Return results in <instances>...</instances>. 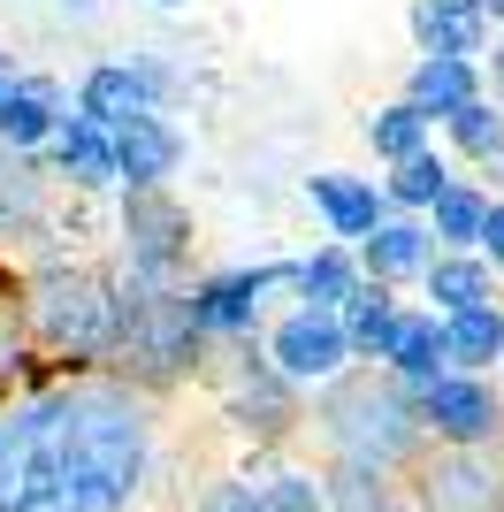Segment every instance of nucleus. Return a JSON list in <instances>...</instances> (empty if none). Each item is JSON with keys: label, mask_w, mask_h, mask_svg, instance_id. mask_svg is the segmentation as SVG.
Returning a JSON list of instances; mask_svg holds the SVG:
<instances>
[{"label": "nucleus", "mask_w": 504, "mask_h": 512, "mask_svg": "<svg viewBox=\"0 0 504 512\" xmlns=\"http://www.w3.org/2000/svg\"><path fill=\"white\" fill-rule=\"evenodd\" d=\"M306 199H314V214L329 222L336 245H367V237L390 222V192H382L375 176H344V169H321L306 176Z\"/></svg>", "instance_id": "9d476101"}, {"label": "nucleus", "mask_w": 504, "mask_h": 512, "mask_svg": "<svg viewBox=\"0 0 504 512\" xmlns=\"http://www.w3.org/2000/svg\"><path fill=\"white\" fill-rule=\"evenodd\" d=\"M482 260H489V268L504 276V199L489 207V230H482Z\"/></svg>", "instance_id": "7c9ffc66"}, {"label": "nucleus", "mask_w": 504, "mask_h": 512, "mask_svg": "<svg viewBox=\"0 0 504 512\" xmlns=\"http://www.w3.org/2000/svg\"><path fill=\"white\" fill-rule=\"evenodd\" d=\"M161 8H184V0H161Z\"/></svg>", "instance_id": "4c0bfd02"}, {"label": "nucleus", "mask_w": 504, "mask_h": 512, "mask_svg": "<svg viewBox=\"0 0 504 512\" xmlns=\"http://www.w3.org/2000/svg\"><path fill=\"white\" fill-rule=\"evenodd\" d=\"M504 505V474L489 467L482 451H451L420 474V497L413 512H497Z\"/></svg>", "instance_id": "f8f14e48"}, {"label": "nucleus", "mask_w": 504, "mask_h": 512, "mask_svg": "<svg viewBox=\"0 0 504 512\" xmlns=\"http://www.w3.org/2000/svg\"><path fill=\"white\" fill-rule=\"evenodd\" d=\"M230 413H237L245 428H260V436H283V428L298 421V390L275 375L268 352H260V360H252V352H237V360H230Z\"/></svg>", "instance_id": "4468645a"}, {"label": "nucleus", "mask_w": 504, "mask_h": 512, "mask_svg": "<svg viewBox=\"0 0 504 512\" xmlns=\"http://www.w3.org/2000/svg\"><path fill=\"white\" fill-rule=\"evenodd\" d=\"M390 375H398L405 390H428V383H443L451 375V352H443V314H405V329H398V344H390Z\"/></svg>", "instance_id": "412c9836"}, {"label": "nucleus", "mask_w": 504, "mask_h": 512, "mask_svg": "<svg viewBox=\"0 0 504 512\" xmlns=\"http://www.w3.org/2000/svg\"><path fill=\"white\" fill-rule=\"evenodd\" d=\"M443 138H451L466 161H489V169H497V161H504V115H497V100H474L466 115H451Z\"/></svg>", "instance_id": "c85d7f7f"}, {"label": "nucleus", "mask_w": 504, "mask_h": 512, "mask_svg": "<svg viewBox=\"0 0 504 512\" xmlns=\"http://www.w3.org/2000/svg\"><path fill=\"white\" fill-rule=\"evenodd\" d=\"M161 107V62H92L77 85V115L100 130H123Z\"/></svg>", "instance_id": "1a4fd4ad"}, {"label": "nucleus", "mask_w": 504, "mask_h": 512, "mask_svg": "<svg viewBox=\"0 0 504 512\" xmlns=\"http://www.w3.org/2000/svg\"><path fill=\"white\" fill-rule=\"evenodd\" d=\"M54 169H62L77 192H107V184H123L115 130H100V123H84V115H69L62 138H54Z\"/></svg>", "instance_id": "6ab92c4d"}, {"label": "nucleus", "mask_w": 504, "mask_h": 512, "mask_svg": "<svg viewBox=\"0 0 504 512\" xmlns=\"http://www.w3.org/2000/svg\"><path fill=\"white\" fill-rule=\"evenodd\" d=\"M428 260H436V237H428V222H413V214H390L367 245H359V268H367V283H398V276H428Z\"/></svg>", "instance_id": "a211bd4d"}, {"label": "nucleus", "mask_w": 504, "mask_h": 512, "mask_svg": "<svg viewBox=\"0 0 504 512\" xmlns=\"http://www.w3.org/2000/svg\"><path fill=\"white\" fill-rule=\"evenodd\" d=\"M115 161H123L130 192H168V176L184 169V130L153 107V115H138V123L115 130Z\"/></svg>", "instance_id": "ddd939ff"}, {"label": "nucleus", "mask_w": 504, "mask_h": 512, "mask_svg": "<svg viewBox=\"0 0 504 512\" xmlns=\"http://www.w3.org/2000/svg\"><path fill=\"white\" fill-rule=\"evenodd\" d=\"M398 329H405V306L390 299V283H367V291L344 306V337H352V360H390Z\"/></svg>", "instance_id": "4be33fe9"}, {"label": "nucleus", "mask_w": 504, "mask_h": 512, "mask_svg": "<svg viewBox=\"0 0 504 512\" xmlns=\"http://www.w3.org/2000/svg\"><path fill=\"white\" fill-rule=\"evenodd\" d=\"M62 8H69V16H92V8H100V0H62Z\"/></svg>", "instance_id": "473e14b6"}, {"label": "nucleus", "mask_w": 504, "mask_h": 512, "mask_svg": "<svg viewBox=\"0 0 504 512\" xmlns=\"http://www.w3.org/2000/svg\"><path fill=\"white\" fill-rule=\"evenodd\" d=\"M123 260L130 283H153V291H184V260H191V214L168 192H130L123 199Z\"/></svg>", "instance_id": "39448f33"}, {"label": "nucleus", "mask_w": 504, "mask_h": 512, "mask_svg": "<svg viewBox=\"0 0 504 512\" xmlns=\"http://www.w3.org/2000/svg\"><path fill=\"white\" fill-rule=\"evenodd\" d=\"M321 490H329V512H413L382 467H352V459H336V474Z\"/></svg>", "instance_id": "a878e982"}, {"label": "nucleus", "mask_w": 504, "mask_h": 512, "mask_svg": "<svg viewBox=\"0 0 504 512\" xmlns=\"http://www.w3.org/2000/svg\"><path fill=\"white\" fill-rule=\"evenodd\" d=\"M0 413H8V375H0Z\"/></svg>", "instance_id": "c9c22d12"}, {"label": "nucleus", "mask_w": 504, "mask_h": 512, "mask_svg": "<svg viewBox=\"0 0 504 512\" xmlns=\"http://www.w3.org/2000/svg\"><path fill=\"white\" fill-rule=\"evenodd\" d=\"M451 184H459V176L443 169L436 153H420V161H398V169L382 176V192H390V207H405V214H428V207H436L443 192H451Z\"/></svg>", "instance_id": "cd10ccee"}, {"label": "nucleus", "mask_w": 504, "mask_h": 512, "mask_svg": "<svg viewBox=\"0 0 504 512\" xmlns=\"http://www.w3.org/2000/svg\"><path fill=\"white\" fill-rule=\"evenodd\" d=\"M69 123L62 92L46 85V77H16V92L0 100V146L8 153H31V146H54Z\"/></svg>", "instance_id": "2eb2a0df"}, {"label": "nucleus", "mask_w": 504, "mask_h": 512, "mask_svg": "<svg viewBox=\"0 0 504 512\" xmlns=\"http://www.w3.org/2000/svg\"><path fill=\"white\" fill-rule=\"evenodd\" d=\"M489 207H497L489 192H474V184H451V192L428 207V237H436V253H482Z\"/></svg>", "instance_id": "5701e85b"}, {"label": "nucleus", "mask_w": 504, "mask_h": 512, "mask_svg": "<svg viewBox=\"0 0 504 512\" xmlns=\"http://www.w3.org/2000/svg\"><path fill=\"white\" fill-rule=\"evenodd\" d=\"M482 16H489V23H504V0H482Z\"/></svg>", "instance_id": "72a5a7b5"}, {"label": "nucleus", "mask_w": 504, "mask_h": 512, "mask_svg": "<svg viewBox=\"0 0 504 512\" xmlns=\"http://www.w3.org/2000/svg\"><path fill=\"white\" fill-rule=\"evenodd\" d=\"M39 214H46V184H39V169H31L23 153L0 146V230H31Z\"/></svg>", "instance_id": "bb28decb"}, {"label": "nucleus", "mask_w": 504, "mask_h": 512, "mask_svg": "<svg viewBox=\"0 0 504 512\" xmlns=\"http://www.w3.org/2000/svg\"><path fill=\"white\" fill-rule=\"evenodd\" d=\"M405 100H413L428 123H451V115H466L474 100H489L482 62H413V77H405Z\"/></svg>", "instance_id": "f3484780"}, {"label": "nucleus", "mask_w": 504, "mask_h": 512, "mask_svg": "<svg viewBox=\"0 0 504 512\" xmlns=\"http://www.w3.org/2000/svg\"><path fill=\"white\" fill-rule=\"evenodd\" d=\"M199 512H260V482H214Z\"/></svg>", "instance_id": "c756f323"}, {"label": "nucleus", "mask_w": 504, "mask_h": 512, "mask_svg": "<svg viewBox=\"0 0 504 512\" xmlns=\"http://www.w3.org/2000/svg\"><path fill=\"white\" fill-rule=\"evenodd\" d=\"M199 321H191V291H153V283H130L123 276V344H115V360L130 367V383L161 390V383H184L191 367H199Z\"/></svg>", "instance_id": "20e7f679"}, {"label": "nucleus", "mask_w": 504, "mask_h": 512, "mask_svg": "<svg viewBox=\"0 0 504 512\" xmlns=\"http://www.w3.org/2000/svg\"><path fill=\"white\" fill-rule=\"evenodd\" d=\"M420 421L451 451H482V444L504 436V398H497L489 375H443V383L420 390Z\"/></svg>", "instance_id": "6e6552de"}, {"label": "nucleus", "mask_w": 504, "mask_h": 512, "mask_svg": "<svg viewBox=\"0 0 504 512\" xmlns=\"http://www.w3.org/2000/svg\"><path fill=\"white\" fill-rule=\"evenodd\" d=\"M428 115H420L413 100H390V107H375V115H367V146H375V161H390V169H398V161H420V153H436L428 146Z\"/></svg>", "instance_id": "393cba45"}, {"label": "nucleus", "mask_w": 504, "mask_h": 512, "mask_svg": "<svg viewBox=\"0 0 504 512\" xmlns=\"http://www.w3.org/2000/svg\"><path fill=\"white\" fill-rule=\"evenodd\" d=\"M8 92H16V77H8V69H0V100H8Z\"/></svg>", "instance_id": "f704fd0d"}, {"label": "nucleus", "mask_w": 504, "mask_h": 512, "mask_svg": "<svg viewBox=\"0 0 504 512\" xmlns=\"http://www.w3.org/2000/svg\"><path fill=\"white\" fill-rule=\"evenodd\" d=\"M482 85H489V100H497V107H504V39H497V46H489V62H482Z\"/></svg>", "instance_id": "2f4dec72"}, {"label": "nucleus", "mask_w": 504, "mask_h": 512, "mask_svg": "<svg viewBox=\"0 0 504 512\" xmlns=\"http://www.w3.org/2000/svg\"><path fill=\"white\" fill-rule=\"evenodd\" d=\"M153 467V398L123 375H62L0 413V512H130Z\"/></svg>", "instance_id": "f257e3e1"}, {"label": "nucleus", "mask_w": 504, "mask_h": 512, "mask_svg": "<svg viewBox=\"0 0 504 512\" xmlns=\"http://www.w3.org/2000/svg\"><path fill=\"white\" fill-rule=\"evenodd\" d=\"M321 436H329L336 459H352V467H405L420 451V436H428V421H420V398L398 383V375H336L329 390H321L314 406Z\"/></svg>", "instance_id": "f03ea898"}, {"label": "nucleus", "mask_w": 504, "mask_h": 512, "mask_svg": "<svg viewBox=\"0 0 504 512\" xmlns=\"http://www.w3.org/2000/svg\"><path fill=\"white\" fill-rule=\"evenodd\" d=\"M405 23H413L420 62H482V54H489V16H482V0H413V8H405Z\"/></svg>", "instance_id": "9b49d317"}, {"label": "nucleus", "mask_w": 504, "mask_h": 512, "mask_svg": "<svg viewBox=\"0 0 504 512\" xmlns=\"http://www.w3.org/2000/svg\"><path fill=\"white\" fill-rule=\"evenodd\" d=\"M8 291H16V283H8V276H0V306H8Z\"/></svg>", "instance_id": "e433bc0d"}, {"label": "nucleus", "mask_w": 504, "mask_h": 512, "mask_svg": "<svg viewBox=\"0 0 504 512\" xmlns=\"http://www.w3.org/2000/svg\"><path fill=\"white\" fill-rule=\"evenodd\" d=\"M420 283H428V299H436L428 314H443V321L474 314V306H497V268H489L482 253H436Z\"/></svg>", "instance_id": "aec40b11"}, {"label": "nucleus", "mask_w": 504, "mask_h": 512, "mask_svg": "<svg viewBox=\"0 0 504 512\" xmlns=\"http://www.w3.org/2000/svg\"><path fill=\"white\" fill-rule=\"evenodd\" d=\"M298 299L314 306V314H344V306L367 291V268H359V245H314V253L298 260Z\"/></svg>", "instance_id": "dca6fc26"}, {"label": "nucleus", "mask_w": 504, "mask_h": 512, "mask_svg": "<svg viewBox=\"0 0 504 512\" xmlns=\"http://www.w3.org/2000/svg\"><path fill=\"white\" fill-rule=\"evenodd\" d=\"M443 352H451V375H482L489 360H504V306L451 314L443 321Z\"/></svg>", "instance_id": "b1692460"}, {"label": "nucleus", "mask_w": 504, "mask_h": 512, "mask_svg": "<svg viewBox=\"0 0 504 512\" xmlns=\"http://www.w3.org/2000/svg\"><path fill=\"white\" fill-rule=\"evenodd\" d=\"M23 321L69 367L115 360V344H123V283L92 276V268H69V260H46L39 276L23 283Z\"/></svg>", "instance_id": "7ed1b4c3"}, {"label": "nucleus", "mask_w": 504, "mask_h": 512, "mask_svg": "<svg viewBox=\"0 0 504 512\" xmlns=\"http://www.w3.org/2000/svg\"><path fill=\"white\" fill-rule=\"evenodd\" d=\"M291 276H298V260H260V268H230V276H199L191 283V321H199V337H252L268 291H283Z\"/></svg>", "instance_id": "0eeeda50"}, {"label": "nucleus", "mask_w": 504, "mask_h": 512, "mask_svg": "<svg viewBox=\"0 0 504 512\" xmlns=\"http://www.w3.org/2000/svg\"><path fill=\"white\" fill-rule=\"evenodd\" d=\"M268 360L291 390H314V383H336L352 367V337H344V314H314L298 306L268 329Z\"/></svg>", "instance_id": "423d86ee"}]
</instances>
